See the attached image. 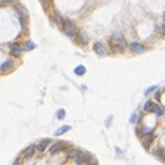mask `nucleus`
I'll list each match as a JSON object with an SVG mask.
<instances>
[{"instance_id": "nucleus-1", "label": "nucleus", "mask_w": 165, "mask_h": 165, "mask_svg": "<svg viewBox=\"0 0 165 165\" xmlns=\"http://www.w3.org/2000/svg\"><path fill=\"white\" fill-rule=\"evenodd\" d=\"M111 43L118 49V50H123L126 47V40L121 32H115L111 38Z\"/></svg>"}, {"instance_id": "nucleus-2", "label": "nucleus", "mask_w": 165, "mask_h": 165, "mask_svg": "<svg viewBox=\"0 0 165 165\" xmlns=\"http://www.w3.org/2000/svg\"><path fill=\"white\" fill-rule=\"evenodd\" d=\"M62 32H64L67 36H75L76 34H79L78 31H76V26L74 25V22L72 21H70V20H67L64 22V25H62Z\"/></svg>"}, {"instance_id": "nucleus-3", "label": "nucleus", "mask_w": 165, "mask_h": 165, "mask_svg": "<svg viewBox=\"0 0 165 165\" xmlns=\"http://www.w3.org/2000/svg\"><path fill=\"white\" fill-rule=\"evenodd\" d=\"M89 158L90 155L87 153H82V151H78L76 153V155L74 157V162H75L76 165H83V164H89Z\"/></svg>"}, {"instance_id": "nucleus-4", "label": "nucleus", "mask_w": 165, "mask_h": 165, "mask_svg": "<svg viewBox=\"0 0 165 165\" xmlns=\"http://www.w3.org/2000/svg\"><path fill=\"white\" fill-rule=\"evenodd\" d=\"M65 148H67V143H65V142H56L50 147V154H51V155H54V154H57V153H60V151L65 150Z\"/></svg>"}, {"instance_id": "nucleus-5", "label": "nucleus", "mask_w": 165, "mask_h": 165, "mask_svg": "<svg viewBox=\"0 0 165 165\" xmlns=\"http://www.w3.org/2000/svg\"><path fill=\"white\" fill-rule=\"evenodd\" d=\"M93 50H95V53L96 54H99V56H106L107 54V50H106V47H104V45L103 43H95V46H93Z\"/></svg>"}, {"instance_id": "nucleus-6", "label": "nucleus", "mask_w": 165, "mask_h": 165, "mask_svg": "<svg viewBox=\"0 0 165 165\" xmlns=\"http://www.w3.org/2000/svg\"><path fill=\"white\" fill-rule=\"evenodd\" d=\"M131 49H132V51H135V53H143V51H144V47H143L142 43H139V42L131 43Z\"/></svg>"}, {"instance_id": "nucleus-7", "label": "nucleus", "mask_w": 165, "mask_h": 165, "mask_svg": "<svg viewBox=\"0 0 165 165\" xmlns=\"http://www.w3.org/2000/svg\"><path fill=\"white\" fill-rule=\"evenodd\" d=\"M49 143H50V140H49V139H45V140H42V142H39V144L36 146L38 153H43V151L46 150V147H47Z\"/></svg>"}, {"instance_id": "nucleus-8", "label": "nucleus", "mask_w": 165, "mask_h": 165, "mask_svg": "<svg viewBox=\"0 0 165 165\" xmlns=\"http://www.w3.org/2000/svg\"><path fill=\"white\" fill-rule=\"evenodd\" d=\"M74 72H75L76 76H83L85 74H86V67H85V65H76Z\"/></svg>"}, {"instance_id": "nucleus-9", "label": "nucleus", "mask_w": 165, "mask_h": 165, "mask_svg": "<svg viewBox=\"0 0 165 165\" xmlns=\"http://www.w3.org/2000/svg\"><path fill=\"white\" fill-rule=\"evenodd\" d=\"M11 46V51H10V54H13V56H21V53H22V49H21V46L18 45H10Z\"/></svg>"}, {"instance_id": "nucleus-10", "label": "nucleus", "mask_w": 165, "mask_h": 165, "mask_svg": "<svg viewBox=\"0 0 165 165\" xmlns=\"http://www.w3.org/2000/svg\"><path fill=\"white\" fill-rule=\"evenodd\" d=\"M154 107H155V103H154L153 100H148V101H146V104H144V107H143V110H144V112H153Z\"/></svg>"}, {"instance_id": "nucleus-11", "label": "nucleus", "mask_w": 165, "mask_h": 165, "mask_svg": "<svg viewBox=\"0 0 165 165\" xmlns=\"http://www.w3.org/2000/svg\"><path fill=\"white\" fill-rule=\"evenodd\" d=\"M68 131H71V126L70 125H64V126L58 128L56 132H54V136H61V135H64L65 132H68Z\"/></svg>"}, {"instance_id": "nucleus-12", "label": "nucleus", "mask_w": 165, "mask_h": 165, "mask_svg": "<svg viewBox=\"0 0 165 165\" xmlns=\"http://www.w3.org/2000/svg\"><path fill=\"white\" fill-rule=\"evenodd\" d=\"M153 112L157 115V117H164V115H165V110H164V107L158 106V104H155V107H154Z\"/></svg>"}, {"instance_id": "nucleus-13", "label": "nucleus", "mask_w": 165, "mask_h": 165, "mask_svg": "<svg viewBox=\"0 0 165 165\" xmlns=\"http://www.w3.org/2000/svg\"><path fill=\"white\" fill-rule=\"evenodd\" d=\"M35 150H36V146H35V144H29L28 147L24 150V155H25V157H31L32 154H34Z\"/></svg>"}, {"instance_id": "nucleus-14", "label": "nucleus", "mask_w": 165, "mask_h": 165, "mask_svg": "<svg viewBox=\"0 0 165 165\" xmlns=\"http://www.w3.org/2000/svg\"><path fill=\"white\" fill-rule=\"evenodd\" d=\"M13 64H14V61H13V60H7V61H4L3 64L0 65V70H2V71H7V70H10V68L13 67Z\"/></svg>"}, {"instance_id": "nucleus-15", "label": "nucleus", "mask_w": 165, "mask_h": 165, "mask_svg": "<svg viewBox=\"0 0 165 165\" xmlns=\"http://www.w3.org/2000/svg\"><path fill=\"white\" fill-rule=\"evenodd\" d=\"M54 18H56V22L58 24V25H64V22H65V20H64V17H62L60 13H54Z\"/></svg>"}, {"instance_id": "nucleus-16", "label": "nucleus", "mask_w": 165, "mask_h": 165, "mask_svg": "<svg viewBox=\"0 0 165 165\" xmlns=\"http://www.w3.org/2000/svg\"><path fill=\"white\" fill-rule=\"evenodd\" d=\"M157 89H158V86H157V85H154V86H150L148 89H146V90H144V95H146V96H148L150 93L157 92Z\"/></svg>"}, {"instance_id": "nucleus-17", "label": "nucleus", "mask_w": 165, "mask_h": 165, "mask_svg": "<svg viewBox=\"0 0 165 165\" xmlns=\"http://www.w3.org/2000/svg\"><path fill=\"white\" fill-rule=\"evenodd\" d=\"M36 47V45H35L34 42H31V40H28V42H25V50H32V49Z\"/></svg>"}, {"instance_id": "nucleus-18", "label": "nucleus", "mask_w": 165, "mask_h": 165, "mask_svg": "<svg viewBox=\"0 0 165 165\" xmlns=\"http://www.w3.org/2000/svg\"><path fill=\"white\" fill-rule=\"evenodd\" d=\"M57 118H58V119H64L65 118V110L60 108L58 111H57Z\"/></svg>"}, {"instance_id": "nucleus-19", "label": "nucleus", "mask_w": 165, "mask_h": 165, "mask_svg": "<svg viewBox=\"0 0 165 165\" xmlns=\"http://www.w3.org/2000/svg\"><path fill=\"white\" fill-rule=\"evenodd\" d=\"M15 10H17V13H20V14H22V15H26V11H25V9H24L22 6H20V4H17V6H15Z\"/></svg>"}, {"instance_id": "nucleus-20", "label": "nucleus", "mask_w": 165, "mask_h": 165, "mask_svg": "<svg viewBox=\"0 0 165 165\" xmlns=\"http://www.w3.org/2000/svg\"><path fill=\"white\" fill-rule=\"evenodd\" d=\"M129 122L131 123H135V122H137V114L135 112V114H132L131 115V119H129Z\"/></svg>"}, {"instance_id": "nucleus-21", "label": "nucleus", "mask_w": 165, "mask_h": 165, "mask_svg": "<svg viewBox=\"0 0 165 165\" xmlns=\"http://www.w3.org/2000/svg\"><path fill=\"white\" fill-rule=\"evenodd\" d=\"M79 39H81V42H82V43H86V42H87L86 36H85V35L82 34V32H79Z\"/></svg>"}, {"instance_id": "nucleus-22", "label": "nucleus", "mask_w": 165, "mask_h": 165, "mask_svg": "<svg viewBox=\"0 0 165 165\" xmlns=\"http://www.w3.org/2000/svg\"><path fill=\"white\" fill-rule=\"evenodd\" d=\"M111 119H112V115H110L108 118H107V122H106V126H110L111 125Z\"/></svg>"}, {"instance_id": "nucleus-23", "label": "nucleus", "mask_w": 165, "mask_h": 165, "mask_svg": "<svg viewBox=\"0 0 165 165\" xmlns=\"http://www.w3.org/2000/svg\"><path fill=\"white\" fill-rule=\"evenodd\" d=\"M14 0H0V3H13Z\"/></svg>"}, {"instance_id": "nucleus-24", "label": "nucleus", "mask_w": 165, "mask_h": 165, "mask_svg": "<svg viewBox=\"0 0 165 165\" xmlns=\"http://www.w3.org/2000/svg\"><path fill=\"white\" fill-rule=\"evenodd\" d=\"M115 150H117V153H118V154H122V150H119V148H118V147L115 148Z\"/></svg>"}, {"instance_id": "nucleus-25", "label": "nucleus", "mask_w": 165, "mask_h": 165, "mask_svg": "<svg viewBox=\"0 0 165 165\" xmlns=\"http://www.w3.org/2000/svg\"><path fill=\"white\" fill-rule=\"evenodd\" d=\"M13 165H20V161H18V159H15L14 164H13Z\"/></svg>"}, {"instance_id": "nucleus-26", "label": "nucleus", "mask_w": 165, "mask_h": 165, "mask_svg": "<svg viewBox=\"0 0 165 165\" xmlns=\"http://www.w3.org/2000/svg\"><path fill=\"white\" fill-rule=\"evenodd\" d=\"M161 31H162V34L165 35V25H164V26H162V28H161Z\"/></svg>"}, {"instance_id": "nucleus-27", "label": "nucleus", "mask_w": 165, "mask_h": 165, "mask_svg": "<svg viewBox=\"0 0 165 165\" xmlns=\"http://www.w3.org/2000/svg\"><path fill=\"white\" fill-rule=\"evenodd\" d=\"M87 165H97L96 162H90V164H87Z\"/></svg>"}, {"instance_id": "nucleus-28", "label": "nucleus", "mask_w": 165, "mask_h": 165, "mask_svg": "<svg viewBox=\"0 0 165 165\" xmlns=\"http://www.w3.org/2000/svg\"><path fill=\"white\" fill-rule=\"evenodd\" d=\"M162 18H164V22H165V13H164V14H162Z\"/></svg>"}, {"instance_id": "nucleus-29", "label": "nucleus", "mask_w": 165, "mask_h": 165, "mask_svg": "<svg viewBox=\"0 0 165 165\" xmlns=\"http://www.w3.org/2000/svg\"><path fill=\"white\" fill-rule=\"evenodd\" d=\"M42 2H49V0H42Z\"/></svg>"}, {"instance_id": "nucleus-30", "label": "nucleus", "mask_w": 165, "mask_h": 165, "mask_svg": "<svg viewBox=\"0 0 165 165\" xmlns=\"http://www.w3.org/2000/svg\"><path fill=\"white\" fill-rule=\"evenodd\" d=\"M164 92H165V87H164Z\"/></svg>"}]
</instances>
